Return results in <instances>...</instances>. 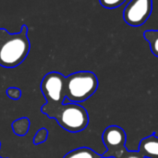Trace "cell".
Instances as JSON below:
<instances>
[{"mask_svg":"<svg viewBox=\"0 0 158 158\" xmlns=\"http://www.w3.org/2000/svg\"><path fill=\"white\" fill-rule=\"evenodd\" d=\"M30 49L27 25L23 24L20 31L14 34L0 28V66L6 69L18 67L28 57Z\"/></svg>","mask_w":158,"mask_h":158,"instance_id":"6da1fadb","label":"cell"},{"mask_svg":"<svg viewBox=\"0 0 158 158\" xmlns=\"http://www.w3.org/2000/svg\"><path fill=\"white\" fill-rule=\"evenodd\" d=\"M43 115L50 119H55L57 124L70 133L83 131L89 125V115L87 110L74 102H64L62 104L44 103L41 107Z\"/></svg>","mask_w":158,"mask_h":158,"instance_id":"7a4b0ae2","label":"cell"},{"mask_svg":"<svg viewBox=\"0 0 158 158\" xmlns=\"http://www.w3.org/2000/svg\"><path fill=\"white\" fill-rule=\"evenodd\" d=\"M99 81L96 74L91 71H79L65 78L64 102L81 103L91 98L97 90Z\"/></svg>","mask_w":158,"mask_h":158,"instance_id":"3957f363","label":"cell"},{"mask_svg":"<svg viewBox=\"0 0 158 158\" xmlns=\"http://www.w3.org/2000/svg\"><path fill=\"white\" fill-rule=\"evenodd\" d=\"M102 141L106 150L102 155L103 158H144L139 151L127 149V134L118 126L107 127L103 132Z\"/></svg>","mask_w":158,"mask_h":158,"instance_id":"277c9868","label":"cell"},{"mask_svg":"<svg viewBox=\"0 0 158 158\" xmlns=\"http://www.w3.org/2000/svg\"><path fill=\"white\" fill-rule=\"evenodd\" d=\"M65 78L59 72H49L42 79L40 88L47 104H62L65 97Z\"/></svg>","mask_w":158,"mask_h":158,"instance_id":"5b68a950","label":"cell"},{"mask_svg":"<svg viewBox=\"0 0 158 158\" xmlns=\"http://www.w3.org/2000/svg\"><path fill=\"white\" fill-rule=\"evenodd\" d=\"M153 11V0H131L123 11L124 20L131 26H141Z\"/></svg>","mask_w":158,"mask_h":158,"instance_id":"8992f818","label":"cell"},{"mask_svg":"<svg viewBox=\"0 0 158 158\" xmlns=\"http://www.w3.org/2000/svg\"><path fill=\"white\" fill-rule=\"evenodd\" d=\"M138 151L144 158H157L158 137L156 133L143 138L140 142Z\"/></svg>","mask_w":158,"mask_h":158,"instance_id":"52a82bcc","label":"cell"},{"mask_svg":"<svg viewBox=\"0 0 158 158\" xmlns=\"http://www.w3.org/2000/svg\"><path fill=\"white\" fill-rule=\"evenodd\" d=\"M63 158H103V156L99 155L91 148L80 147L69 152Z\"/></svg>","mask_w":158,"mask_h":158,"instance_id":"ba28073f","label":"cell"},{"mask_svg":"<svg viewBox=\"0 0 158 158\" xmlns=\"http://www.w3.org/2000/svg\"><path fill=\"white\" fill-rule=\"evenodd\" d=\"M31 122L28 117H21L17 120H15L12 123V130L15 135L19 137H24L30 129Z\"/></svg>","mask_w":158,"mask_h":158,"instance_id":"9c48e42d","label":"cell"},{"mask_svg":"<svg viewBox=\"0 0 158 158\" xmlns=\"http://www.w3.org/2000/svg\"><path fill=\"white\" fill-rule=\"evenodd\" d=\"M143 37L147 40L152 53L158 58V30H147L143 33Z\"/></svg>","mask_w":158,"mask_h":158,"instance_id":"30bf717a","label":"cell"},{"mask_svg":"<svg viewBox=\"0 0 158 158\" xmlns=\"http://www.w3.org/2000/svg\"><path fill=\"white\" fill-rule=\"evenodd\" d=\"M47 138H48V130L46 129H44V128L40 129L36 132V134H35V136L33 138V143L35 145L42 144V143H44V142H45L47 141Z\"/></svg>","mask_w":158,"mask_h":158,"instance_id":"8fae6325","label":"cell"},{"mask_svg":"<svg viewBox=\"0 0 158 158\" xmlns=\"http://www.w3.org/2000/svg\"><path fill=\"white\" fill-rule=\"evenodd\" d=\"M126 0H99L102 7L106 8H116L120 7Z\"/></svg>","mask_w":158,"mask_h":158,"instance_id":"7c38bea8","label":"cell"},{"mask_svg":"<svg viewBox=\"0 0 158 158\" xmlns=\"http://www.w3.org/2000/svg\"><path fill=\"white\" fill-rule=\"evenodd\" d=\"M6 93L11 100H14V101H18L21 97V90L18 88H15V87L8 88L6 89Z\"/></svg>","mask_w":158,"mask_h":158,"instance_id":"4fadbf2b","label":"cell"},{"mask_svg":"<svg viewBox=\"0 0 158 158\" xmlns=\"http://www.w3.org/2000/svg\"><path fill=\"white\" fill-rule=\"evenodd\" d=\"M0 149H1V142H0ZM0 158H4V157H2V156H0Z\"/></svg>","mask_w":158,"mask_h":158,"instance_id":"5bb4252c","label":"cell"},{"mask_svg":"<svg viewBox=\"0 0 158 158\" xmlns=\"http://www.w3.org/2000/svg\"><path fill=\"white\" fill-rule=\"evenodd\" d=\"M157 158H158V157H157Z\"/></svg>","mask_w":158,"mask_h":158,"instance_id":"9a60e30c","label":"cell"}]
</instances>
